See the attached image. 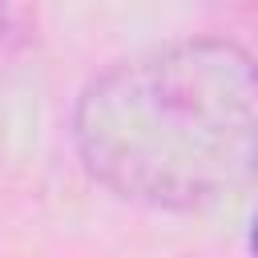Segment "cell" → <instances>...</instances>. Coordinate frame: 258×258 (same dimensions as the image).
Returning a JSON list of instances; mask_svg holds the SVG:
<instances>
[{
	"instance_id": "obj_1",
	"label": "cell",
	"mask_w": 258,
	"mask_h": 258,
	"mask_svg": "<svg viewBox=\"0 0 258 258\" xmlns=\"http://www.w3.org/2000/svg\"><path fill=\"white\" fill-rule=\"evenodd\" d=\"M77 149L121 198L189 210L258 173V60L234 40H177L117 60L77 105Z\"/></svg>"
},
{
	"instance_id": "obj_2",
	"label": "cell",
	"mask_w": 258,
	"mask_h": 258,
	"mask_svg": "<svg viewBox=\"0 0 258 258\" xmlns=\"http://www.w3.org/2000/svg\"><path fill=\"white\" fill-rule=\"evenodd\" d=\"M250 246L258 250V222H254V234H250Z\"/></svg>"
}]
</instances>
